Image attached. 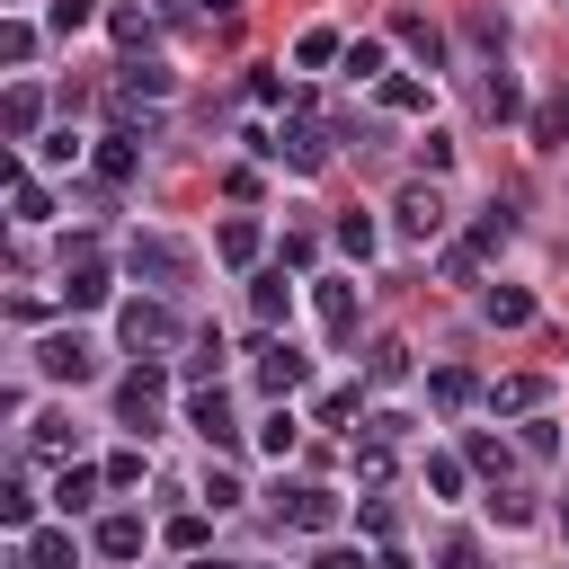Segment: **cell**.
<instances>
[{"instance_id": "30", "label": "cell", "mask_w": 569, "mask_h": 569, "mask_svg": "<svg viewBox=\"0 0 569 569\" xmlns=\"http://www.w3.org/2000/svg\"><path fill=\"white\" fill-rule=\"evenodd\" d=\"M462 36H471V44L489 53V62L507 53V18H498V9H471V18H462Z\"/></svg>"}, {"instance_id": "4", "label": "cell", "mask_w": 569, "mask_h": 569, "mask_svg": "<svg viewBox=\"0 0 569 569\" xmlns=\"http://www.w3.org/2000/svg\"><path fill=\"white\" fill-rule=\"evenodd\" d=\"M276 525H293V533H338V489L276 480Z\"/></svg>"}, {"instance_id": "53", "label": "cell", "mask_w": 569, "mask_h": 569, "mask_svg": "<svg viewBox=\"0 0 569 569\" xmlns=\"http://www.w3.org/2000/svg\"><path fill=\"white\" fill-rule=\"evenodd\" d=\"M560 116H569V89H560Z\"/></svg>"}, {"instance_id": "46", "label": "cell", "mask_w": 569, "mask_h": 569, "mask_svg": "<svg viewBox=\"0 0 569 569\" xmlns=\"http://www.w3.org/2000/svg\"><path fill=\"white\" fill-rule=\"evenodd\" d=\"M560 133H569V116H560V98H551V107H533V142H542V151H551V142H560Z\"/></svg>"}, {"instance_id": "5", "label": "cell", "mask_w": 569, "mask_h": 569, "mask_svg": "<svg viewBox=\"0 0 569 569\" xmlns=\"http://www.w3.org/2000/svg\"><path fill=\"white\" fill-rule=\"evenodd\" d=\"M249 151H267V160H284V169H329V133L320 124H284V133H249Z\"/></svg>"}, {"instance_id": "43", "label": "cell", "mask_w": 569, "mask_h": 569, "mask_svg": "<svg viewBox=\"0 0 569 569\" xmlns=\"http://www.w3.org/2000/svg\"><path fill=\"white\" fill-rule=\"evenodd\" d=\"M196 498L222 516V507H240V480H231V471H204V489H196Z\"/></svg>"}, {"instance_id": "7", "label": "cell", "mask_w": 569, "mask_h": 569, "mask_svg": "<svg viewBox=\"0 0 569 569\" xmlns=\"http://www.w3.org/2000/svg\"><path fill=\"white\" fill-rule=\"evenodd\" d=\"M391 222H400V240H436V231H445V196H436V178H409V187L391 196Z\"/></svg>"}, {"instance_id": "15", "label": "cell", "mask_w": 569, "mask_h": 569, "mask_svg": "<svg viewBox=\"0 0 569 569\" xmlns=\"http://www.w3.org/2000/svg\"><path fill=\"white\" fill-rule=\"evenodd\" d=\"M249 311H258L267 329H284V320H293V284H284V267H267V276H249Z\"/></svg>"}, {"instance_id": "33", "label": "cell", "mask_w": 569, "mask_h": 569, "mask_svg": "<svg viewBox=\"0 0 569 569\" xmlns=\"http://www.w3.org/2000/svg\"><path fill=\"white\" fill-rule=\"evenodd\" d=\"M462 480H471L462 453H427V489H436V498H462Z\"/></svg>"}, {"instance_id": "23", "label": "cell", "mask_w": 569, "mask_h": 569, "mask_svg": "<svg viewBox=\"0 0 569 569\" xmlns=\"http://www.w3.org/2000/svg\"><path fill=\"white\" fill-rule=\"evenodd\" d=\"M293 62H302V71H329V62H347L338 27H302V36H293Z\"/></svg>"}, {"instance_id": "9", "label": "cell", "mask_w": 569, "mask_h": 569, "mask_svg": "<svg viewBox=\"0 0 569 569\" xmlns=\"http://www.w3.org/2000/svg\"><path fill=\"white\" fill-rule=\"evenodd\" d=\"M187 427H196V436H204L213 453H231V445H240V418H231V400H222V382H204V391L187 400Z\"/></svg>"}, {"instance_id": "2", "label": "cell", "mask_w": 569, "mask_h": 569, "mask_svg": "<svg viewBox=\"0 0 569 569\" xmlns=\"http://www.w3.org/2000/svg\"><path fill=\"white\" fill-rule=\"evenodd\" d=\"M124 267H133L151 293H187V276H196V249H187V240H169V231H133Z\"/></svg>"}, {"instance_id": "41", "label": "cell", "mask_w": 569, "mask_h": 569, "mask_svg": "<svg viewBox=\"0 0 569 569\" xmlns=\"http://www.w3.org/2000/svg\"><path fill=\"white\" fill-rule=\"evenodd\" d=\"M89 18H98V9H89V0H53V9H44V27H53V36H80V27H89Z\"/></svg>"}, {"instance_id": "20", "label": "cell", "mask_w": 569, "mask_h": 569, "mask_svg": "<svg viewBox=\"0 0 569 569\" xmlns=\"http://www.w3.org/2000/svg\"><path fill=\"white\" fill-rule=\"evenodd\" d=\"M36 133H44V89L18 80V89H9V142H36Z\"/></svg>"}, {"instance_id": "3", "label": "cell", "mask_w": 569, "mask_h": 569, "mask_svg": "<svg viewBox=\"0 0 569 569\" xmlns=\"http://www.w3.org/2000/svg\"><path fill=\"white\" fill-rule=\"evenodd\" d=\"M160 391H169V365H133V373L116 382V418H124L133 436H160Z\"/></svg>"}, {"instance_id": "29", "label": "cell", "mask_w": 569, "mask_h": 569, "mask_svg": "<svg viewBox=\"0 0 569 569\" xmlns=\"http://www.w3.org/2000/svg\"><path fill=\"white\" fill-rule=\"evenodd\" d=\"M107 36L124 44V62H142V44H151V18H142V9H107Z\"/></svg>"}, {"instance_id": "27", "label": "cell", "mask_w": 569, "mask_h": 569, "mask_svg": "<svg viewBox=\"0 0 569 569\" xmlns=\"http://www.w3.org/2000/svg\"><path fill=\"white\" fill-rule=\"evenodd\" d=\"M365 382H409V347L400 338H373L365 347Z\"/></svg>"}, {"instance_id": "39", "label": "cell", "mask_w": 569, "mask_h": 569, "mask_svg": "<svg viewBox=\"0 0 569 569\" xmlns=\"http://www.w3.org/2000/svg\"><path fill=\"white\" fill-rule=\"evenodd\" d=\"M347 71H356V80H382V36H356V44H347Z\"/></svg>"}, {"instance_id": "13", "label": "cell", "mask_w": 569, "mask_h": 569, "mask_svg": "<svg viewBox=\"0 0 569 569\" xmlns=\"http://www.w3.org/2000/svg\"><path fill=\"white\" fill-rule=\"evenodd\" d=\"M462 462H471L480 480H498V489H507V471H516V445H507V436H489V427H471V436H462Z\"/></svg>"}, {"instance_id": "40", "label": "cell", "mask_w": 569, "mask_h": 569, "mask_svg": "<svg viewBox=\"0 0 569 569\" xmlns=\"http://www.w3.org/2000/svg\"><path fill=\"white\" fill-rule=\"evenodd\" d=\"M151 462H142V445H124V453H107V489H133Z\"/></svg>"}, {"instance_id": "11", "label": "cell", "mask_w": 569, "mask_h": 569, "mask_svg": "<svg viewBox=\"0 0 569 569\" xmlns=\"http://www.w3.org/2000/svg\"><path fill=\"white\" fill-rule=\"evenodd\" d=\"M89 542H98V560H142V542H151V525L116 507V516H98V533H89Z\"/></svg>"}, {"instance_id": "44", "label": "cell", "mask_w": 569, "mask_h": 569, "mask_svg": "<svg viewBox=\"0 0 569 569\" xmlns=\"http://www.w3.org/2000/svg\"><path fill=\"white\" fill-rule=\"evenodd\" d=\"M489 516H498V525H533V498H525V489H498Z\"/></svg>"}, {"instance_id": "35", "label": "cell", "mask_w": 569, "mask_h": 569, "mask_svg": "<svg viewBox=\"0 0 569 569\" xmlns=\"http://www.w3.org/2000/svg\"><path fill=\"white\" fill-rule=\"evenodd\" d=\"M36 160H44V169H71V160H80V133H71V124L36 133Z\"/></svg>"}, {"instance_id": "14", "label": "cell", "mask_w": 569, "mask_h": 569, "mask_svg": "<svg viewBox=\"0 0 569 569\" xmlns=\"http://www.w3.org/2000/svg\"><path fill=\"white\" fill-rule=\"evenodd\" d=\"M9 222H27V231H36V222H53V196L27 178V160H9Z\"/></svg>"}, {"instance_id": "26", "label": "cell", "mask_w": 569, "mask_h": 569, "mask_svg": "<svg viewBox=\"0 0 569 569\" xmlns=\"http://www.w3.org/2000/svg\"><path fill=\"white\" fill-rule=\"evenodd\" d=\"M213 249H222L231 267H258V222H249V213H231V222L213 231Z\"/></svg>"}, {"instance_id": "54", "label": "cell", "mask_w": 569, "mask_h": 569, "mask_svg": "<svg viewBox=\"0 0 569 569\" xmlns=\"http://www.w3.org/2000/svg\"><path fill=\"white\" fill-rule=\"evenodd\" d=\"M560 525H569V507H560Z\"/></svg>"}, {"instance_id": "16", "label": "cell", "mask_w": 569, "mask_h": 569, "mask_svg": "<svg viewBox=\"0 0 569 569\" xmlns=\"http://www.w3.org/2000/svg\"><path fill=\"white\" fill-rule=\"evenodd\" d=\"M427 400H436V409H471V400H480V373H471V365H436V373H427Z\"/></svg>"}, {"instance_id": "47", "label": "cell", "mask_w": 569, "mask_h": 569, "mask_svg": "<svg viewBox=\"0 0 569 569\" xmlns=\"http://www.w3.org/2000/svg\"><path fill=\"white\" fill-rule=\"evenodd\" d=\"M516 445H525V453H560V427H551V418H525V436H516Z\"/></svg>"}, {"instance_id": "34", "label": "cell", "mask_w": 569, "mask_h": 569, "mask_svg": "<svg viewBox=\"0 0 569 569\" xmlns=\"http://www.w3.org/2000/svg\"><path fill=\"white\" fill-rule=\"evenodd\" d=\"M0 525H9V533H36V489H27V480L0 489Z\"/></svg>"}, {"instance_id": "1", "label": "cell", "mask_w": 569, "mask_h": 569, "mask_svg": "<svg viewBox=\"0 0 569 569\" xmlns=\"http://www.w3.org/2000/svg\"><path fill=\"white\" fill-rule=\"evenodd\" d=\"M116 338L133 356H169V347H187V320L169 293H133V302H116Z\"/></svg>"}, {"instance_id": "37", "label": "cell", "mask_w": 569, "mask_h": 569, "mask_svg": "<svg viewBox=\"0 0 569 569\" xmlns=\"http://www.w3.org/2000/svg\"><path fill=\"white\" fill-rule=\"evenodd\" d=\"M320 320L347 338V329H356V284H320Z\"/></svg>"}, {"instance_id": "8", "label": "cell", "mask_w": 569, "mask_h": 569, "mask_svg": "<svg viewBox=\"0 0 569 569\" xmlns=\"http://www.w3.org/2000/svg\"><path fill=\"white\" fill-rule=\"evenodd\" d=\"M36 373H44V382H89L98 356H89L80 329H53V338H36Z\"/></svg>"}, {"instance_id": "22", "label": "cell", "mask_w": 569, "mask_h": 569, "mask_svg": "<svg viewBox=\"0 0 569 569\" xmlns=\"http://www.w3.org/2000/svg\"><path fill=\"white\" fill-rule=\"evenodd\" d=\"M480 320H498V329H525V320H533V293H525V284H489V293H480Z\"/></svg>"}, {"instance_id": "12", "label": "cell", "mask_w": 569, "mask_h": 569, "mask_svg": "<svg viewBox=\"0 0 569 569\" xmlns=\"http://www.w3.org/2000/svg\"><path fill=\"white\" fill-rule=\"evenodd\" d=\"M107 293H116V284H107V258H71V267H62V302H71V311H98Z\"/></svg>"}, {"instance_id": "18", "label": "cell", "mask_w": 569, "mask_h": 569, "mask_svg": "<svg viewBox=\"0 0 569 569\" xmlns=\"http://www.w3.org/2000/svg\"><path fill=\"white\" fill-rule=\"evenodd\" d=\"M98 489H107V471H89V462H62V480H53V507H62V525H71V516H80Z\"/></svg>"}, {"instance_id": "42", "label": "cell", "mask_w": 569, "mask_h": 569, "mask_svg": "<svg viewBox=\"0 0 569 569\" xmlns=\"http://www.w3.org/2000/svg\"><path fill=\"white\" fill-rule=\"evenodd\" d=\"M418 169L445 178V169H453V133H427V142H418Z\"/></svg>"}, {"instance_id": "17", "label": "cell", "mask_w": 569, "mask_h": 569, "mask_svg": "<svg viewBox=\"0 0 569 569\" xmlns=\"http://www.w3.org/2000/svg\"><path fill=\"white\" fill-rule=\"evenodd\" d=\"M542 391H551L542 373H507V382L489 391V409H498V418H533V409H542Z\"/></svg>"}, {"instance_id": "19", "label": "cell", "mask_w": 569, "mask_h": 569, "mask_svg": "<svg viewBox=\"0 0 569 569\" xmlns=\"http://www.w3.org/2000/svg\"><path fill=\"white\" fill-rule=\"evenodd\" d=\"M373 98H382V116H427V80H418V71H391V80H373Z\"/></svg>"}, {"instance_id": "25", "label": "cell", "mask_w": 569, "mask_h": 569, "mask_svg": "<svg viewBox=\"0 0 569 569\" xmlns=\"http://www.w3.org/2000/svg\"><path fill=\"white\" fill-rule=\"evenodd\" d=\"M507 240H516V213H507V204H489V213L471 222V258H498Z\"/></svg>"}, {"instance_id": "10", "label": "cell", "mask_w": 569, "mask_h": 569, "mask_svg": "<svg viewBox=\"0 0 569 569\" xmlns=\"http://www.w3.org/2000/svg\"><path fill=\"white\" fill-rule=\"evenodd\" d=\"M18 569H80L71 525H36V533H18Z\"/></svg>"}, {"instance_id": "21", "label": "cell", "mask_w": 569, "mask_h": 569, "mask_svg": "<svg viewBox=\"0 0 569 569\" xmlns=\"http://www.w3.org/2000/svg\"><path fill=\"white\" fill-rule=\"evenodd\" d=\"M133 169H142V133H107V142H98V178H107V187H124Z\"/></svg>"}, {"instance_id": "28", "label": "cell", "mask_w": 569, "mask_h": 569, "mask_svg": "<svg viewBox=\"0 0 569 569\" xmlns=\"http://www.w3.org/2000/svg\"><path fill=\"white\" fill-rule=\"evenodd\" d=\"M258 445H267V453H276V462H284V453H293V445H302V418H293V409H284V400H276V409H267V418H258Z\"/></svg>"}, {"instance_id": "45", "label": "cell", "mask_w": 569, "mask_h": 569, "mask_svg": "<svg viewBox=\"0 0 569 569\" xmlns=\"http://www.w3.org/2000/svg\"><path fill=\"white\" fill-rule=\"evenodd\" d=\"M169 542H178V551H204V507H187V516H169Z\"/></svg>"}, {"instance_id": "51", "label": "cell", "mask_w": 569, "mask_h": 569, "mask_svg": "<svg viewBox=\"0 0 569 569\" xmlns=\"http://www.w3.org/2000/svg\"><path fill=\"white\" fill-rule=\"evenodd\" d=\"M196 9H204V18H240V0H196Z\"/></svg>"}, {"instance_id": "36", "label": "cell", "mask_w": 569, "mask_h": 569, "mask_svg": "<svg viewBox=\"0 0 569 569\" xmlns=\"http://www.w3.org/2000/svg\"><path fill=\"white\" fill-rule=\"evenodd\" d=\"M373 240H382L373 213H338V249H347V258H373Z\"/></svg>"}, {"instance_id": "31", "label": "cell", "mask_w": 569, "mask_h": 569, "mask_svg": "<svg viewBox=\"0 0 569 569\" xmlns=\"http://www.w3.org/2000/svg\"><path fill=\"white\" fill-rule=\"evenodd\" d=\"M124 98H169V62H124Z\"/></svg>"}, {"instance_id": "48", "label": "cell", "mask_w": 569, "mask_h": 569, "mask_svg": "<svg viewBox=\"0 0 569 569\" xmlns=\"http://www.w3.org/2000/svg\"><path fill=\"white\" fill-rule=\"evenodd\" d=\"M356 480H391V445H373V436H365V453H356Z\"/></svg>"}, {"instance_id": "49", "label": "cell", "mask_w": 569, "mask_h": 569, "mask_svg": "<svg viewBox=\"0 0 569 569\" xmlns=\"http://www.w3.org/2000/svg\"><path fill=\"white\" fill-rule=\"evenodd\" d=\"M436 560H445V569H480V542H471V533H445V551H436Z\"/></svg>"}, {"instance_id": "32", "label": "cell", "mask_w": 569, "mask_h": 569, "mask_svg": "<svg viewBox=\"0 0 569 569\" xmlns=\"http://www.w3.org/2000/svg\"><path fill=\"white\" fill-rule=\"evenodd\" d=\"M480 107H489V116H525V89H516V80L489 62V80H480Z\"/></svg>"}, {"instance_id": "50", "label": "cell", "mask_w": 569, "mask_h": 569, "mask_svg": "<svg viewBox=\"0 0 569 569\" xmlns=\"http://www.w3.org/2000/svg\"><path fill=\"white\" fill-rule=\"evenodd\" d=\"M311 569H373V560H365V551H347V542H329V551H320Z\"/></svg>"}, {"instance_id": "52", "label": "cell", "mask_w": 569, "mask_h": 569, "mask_svg": "<svg viewBox=\"0 0 569 569\" xmlns=\"http://www.w3.org/2000/svg\"><path fill=\"white\" fill-rule=\"evenodd\" d=\"M196 569H249V560H196Z\"/></svg>"}, {"instance_id": "38", "label": "cell", "mask_w": 569, "mask_h": 569, "mask_svg": "<svg viewBox=\"0 0 569 569\" xmlns=\"http://www.w3.org/2000/svg\"><path fill=\"white\" fill-rule=\"evenodd\" d=\"M0 62H36V27L27 18H0Z\"/></svg>"}, {"instance_id": "24", "label": "cell", "mask_w": 569, "mask_h": 569, "mask_svg": "<svg viewBox=\"0 0 569 569\" xmlns=\"http://www.w3.org/2000/svg\"><path fill=\"white\" fill-rule=\"evenodd\" d=\"M391 36H400V44H409V53H418V62H427V71H436V62H445V36H436V18H418V9H409V18H400V27H391Z\"/></svg>"}, {"instance_id": "6", "label": "cell", "mask_w": 569, "mask_h": 569, "mask_svg": "<svg viewBox=\"0 0 569 569\" xmlns=\"http://www.w3.org/2000/svg\"><path fill=\"white\" fill-rule=\"evenodd\" d=\"M302 382H311V356H302L293 338H258V391H267V400H293Z\"/></svg>"}]
</instances>
